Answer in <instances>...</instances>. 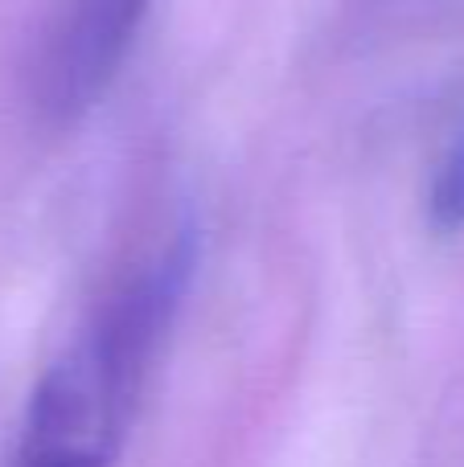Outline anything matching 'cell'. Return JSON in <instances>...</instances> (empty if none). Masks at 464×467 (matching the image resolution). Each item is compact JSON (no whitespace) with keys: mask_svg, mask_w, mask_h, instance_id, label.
<instances>
[{"mask_svg":"<svg viewBox=\"0 0 464 467\" xmlns=\"http://www.w3.org/2000/svg\"><path fill=\"white\" fill-rule=\"evenodd\" d=\"M197 271V226L181 222L95 307L29 394L13 467H111L136 398Z\"/></svg>","mask_w":464,"mask_h":467,"instance_id":"6da1fadb","label":"cell"},{"mask_svg":"<svg viewBox=\"0 0 464 467\" xmlns=\"http://www.w3.org/2000/svg\"><path fill=\"white\" fill-rule=\"evenodd\" d=\"M153 0H41L25 95L49 128H74L115 82Z\"/></svg>","mask_w":464,"mask_h":467,"instance_id":"7a4b0ae2","label":"cell"},{"mask_svg":"<svg viewBox=\"0 0 464 467\" xmlns=\"http://www.w3.org/2000/svg\"><path fill=\"white\" fill-rule=\"evenodd\" d=\"M427 226L436 234H460L464 230V128L452 131L448 144L440 148L427 181Z\"/></svg>","mask_w":464,"mask_h":467,"instance_id":"3957f363","label":"cell"}]
</instances>
